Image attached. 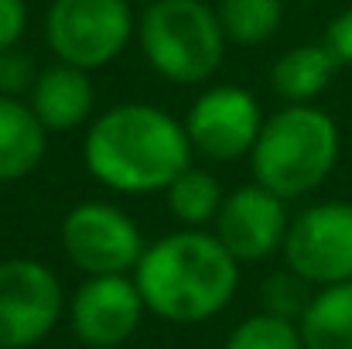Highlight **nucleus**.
I'll list each match as a JSON object with an SVG mask.
<instances>
[{"label": "nucleus", "instance_id": "f257e3e1", "mask_svg": "<svg viewBox=\"0 0 352 349\" xmlns=\"http://www.w3.org/2000/svg\"><path fill=\"white\" fill-rule=\"evenodd\" d=\"M192 140L185 123L151 103H120L93 120L82 158L89 175L123 195L164 192L188 165Z\"/></svg>", "mask_w": 352, "mask_h": 349}, {"label": "nucleus", "instance_id": "f03ea898", "mask_svg": "<svg viewBox=\"0 0 352 349\" xmlns=\"http://www.w3.org/2000/svg\"><path fill=\"white\" fill-rule=\"evenodd\" d=\"M133 281L151 315L171 326H199L233 302L239 264L216 233L178 230L144 246Z\"/></svg>", "mask_w": 352, "mask_h": 349}, {"label": "nucleus", "instance_id": "7ed1b4c3", "mask_svg": "<svg viewBox=\"0 0 352 349\" xmlns=\"http://www.w3.org/2000/svg\"><path fill=\"white\" fill-rule=\"evenodd\" d=\"M339 147V127L325 110L311 103H287L260 127L250 151L253 178L284 202L301 199L332 175Z\"/></svg>", "mask_w": 352, "mask_h": 349}, {"label": "nucleus", "instance_id": "20e7f679", "mask_svg": "<svg viewBox=\"0 0 352 349\" xmlns=\"http://www.w3.org/2000/svg\"><path fill=\"white\" fill-rule=\"evenodd\" d=\"M140 52L157 76L178 86L206 83L226 55V31L206 0H151L140 14Z\"/></svg>", "mask_w": 352, "mask_h": 349}, {"label": "nucleus", "instance_id": "39448f33", "mask_svg": "<svg viewBox=\"0 0 352 349\" xmlns=\"http://www.w3.org/2000/svg\"><path fill=\"white\" fill-rule=\"evenodd\" d=\"M133 28L130 0H52L45 14V41L52 55L86 72L120 59Z\"/></svg>", "mask_w": 352, "mask_h": 349}, {"label": "nucleus", "instance_id": "423d86ee", "mask_svg": "<svg viewBox=\"0 0 352 349\" xmlns=\"http://www.w3.org/2000/svg\"><path fill=\"white\" fill-rule=\"evenodd\" d=\"M65 312L58 274L31 257L0 260V349H31Z\"/></svg>", "mask_w": 352, "mask_h": 349}, {"label": "nucleus", "instance_id": "0eeeda50", "mask_svg": "<svg viewBox=\"0 0 352 349\" xmlns=\"http://www.w3.org/2000/svg\"><path fill=\"white\" fill-rule=\"evenodd\" d=\"M62 250L89 277L133 274L144 257V236L137 223L113 202H79L62 220Z\"/></svg>", "mask_w": 352, "mask_h": 349}, {"label": "nucleus", "instance_id": "6e6552de", "mask_svg": "<svg viewBox=\"0 0 352 349\" xmlns=\"http://www.w3.org/2000/svg\"><path fill=\"white\" fill-rule=\"evenodd\" d=\"M284 264L311 288L352 281V202L308 206L284 236Z\"/></svg>", "mask_w": 352, "mask_h": 349}, {"label": "nucleus", "instance_id": "1a4fd4ad", "mask_svg": "<svg viewBox=\"0 0 352 349\" xmlns=\"http://www.w3.org/2000/svg\"><path fill=\"white\" fill-rule=\"evenodd\" d=\"M72 336L89 349H117L133 339L147 305L137 291V281L126 274L86 277L65 305Z\"/></svg>", "mask_w": 352, "mask_h": 349}, {"label": "nucleus", "instance_id": "9d476101", "mask_svg": "<svg viewBox=\"0 0 352 349\" xmlns=\"http://www.w3.org/2000/svg\"><path fill=\"white\" fill-rule=\"evenodd\" d=\"M263 116L250 89L212 86L206 89L185 116V134L192 151L206 161H239L253 151Z\"/></svg>", "mask_w": 352, "mask_h": 349}, {"label": "nucleus", "instance_id": "9b49d317", "mask_svg": "<svg viewBox=\"0 0 352 349\" xmlns=\"http://www.w3.org/2000/svg\"><path fill=\"white\" fill-rule=\"evenodd\" d=\"M287 209L284 199L267 192L263 185H239L223 199V209L212 223L216 240L236 257V264H260L284 250L287 236Z\"/></svg>", "mask_w": 352, "mask_h": 349}, {"label": "nucleus", "instance_id": "f8f14e48", "mask_svg": "<svg viewBox=\"0 0 352 349\" xmlns=\"http://www.w3.org/2000/svg\"><path fill=\"white\" fill-rule=\"evenodd\" d=\"M93 103H96V93H93L89 72L55 62L34 76L28 107L34 110L45 130H76L89 120Z\"/></svg>", "mask_w": 352, "mask_h": 349}, {"label": "nucleus", "instance_id": "ddd939ff", "mask_svg": "<svg viewBox=\"0 0 352 349\" xmlns=\"http://www.w3.org/2000/svg\"><path fill=\"white\" fill-rule=\"evenodd\" d=\"M48 147V130L28 103L0 96V182L28 178Z\"/></svg>", "mask_w": 352, "mask_h": 349}, {"label": "nucleus", "instance_id": "4468645a", "mask_svg": "<svg viewBox=\"0 0 352 349\" xmlns=\"http://www.w3.org/2000/svg\"><path fill=\"white\" fill-rule=\"evenodd\" d=\"M339 62L325 45H298L284 52L270 69V89L284 103H311L322 96L336 76Z\"/></svg>", "mask_w": 352, "mask_h": 349}, {"label": "nucleus", "instance_id": "2eb2a0df", "mask_svg": "<svg viewBox=\"0 0 352 349\" xmlns=\"http://www.w3.org/2000/svg\"><path fill=\"white\" fill-rule=\"evenodd\" d=\"M298 329L305 349H352V281L318 288Z\"/></svg>", "mask_w": 352, "mask_h": 349}, {"label": "nucleus", "instance_id": "dca6fc26", "mask_svg": "<svg viewBox=\"0 0 352 349\" xmlns=\"http://www.w3.org/2000/svg\"><path fill=\"white\" fill-rule=\"evenodd\" d=\"M168 209L171 216L185 226V230H202L209 223H216L219 209H223V185L212 171L188 165L168 189Z\"/></svg>", "mask_w": 352, "mask_h": 349}, {"label": "nucleus", "instance_id": "f3484780", "mask_svg": "<svg viewBox=\"0 0 352 349\" xmlns=\"http://www.w3.org/2000/svg\"><path fill=\"white\" fill-rule=\"evenodd\" d=\"M219 24L236 45H263L277 34L284 17V0H223Z\"/></svg>", "mask_w": 352, "mask_h": 349}, {"label": "nucleus", "instance_id": "a211bd4d", "mask_svg": "<svg viewBox=\"0 0 352 349\" xmlns=\"http://www.w3.org/2000/svg\"><path fill=\"white\" fill-rule=\"evenodd\" d=\"M223 349H305V343H301L298 322L270 315V312H256L226 336Z\"/></svg>", "mask_w": 352, "mask_h": 349}, {"label": "nucleus", "instance_id": "6ab92c4d", "mask_svg": "<svg viewBox=\"0 0 352 349\" xmlns=\"http://www.w3.org/2000/svg\"><path fill=\"white\" fill-rule=\"evenodd\" d=\"M260 302H263V312L298 322V319L305 315L308 302H311V284H308L305 277H298L291 267H284V271L263 277V284H260Z\"/></svg>", "mask_w": 352, "mask_h": 349}, {"label": "nucleus", "instance_id": "aec40b11", "mask_svg": "<svg viewBox=\"0 0 352 349\" xmlns=\"http://www.w3.org/2000/svg\"><path fill=\"white\" fill-rule=\"evenodd\" d=\"M34 65L24 52L17 48H7L0 52V96H21V93H31L34 86Z\"/></svg>", "mask_w": 352, "mask_h": 349}, {"label": "nucleus", "instance_id": "412c9836", "mask_svg": "<svg viewBox=\"0 0 352 349\" xmlns=\"http://www.w3.org/2000/svg\"><path fill=\"white\" fill-rule=\"evenodd\" d=\"M28 28V3L24 0H0V52L17 48Z\"/></svg>", "mask_w": 352, "mask_h": 349}, {"label": "nucleus", "instance_id": "4be33fe9", "mask_svg": "<svg viewBox=\"0 0 352 349\" xmlns=\"http://www.w3.org/2000/svg\"><path fill=\"white\" fill-rule=\"evenodd\" d=\"M322 45L332 52V59H336L339 65H352V7L342 10V14L329 24Z\"/></svg>", "mask_w": 352, "mask_h": 349}, {"label": "nucleus", "instance_id": "5701e85b", "mask_svg": "<svg viewBox=\"0 0 352 349\" xmlns=\"http://www.w3.org/2000/svg\"><path fill=\"white\" fill-rule=\"evenodd\" d=\"M130 3H151V0H130Z\"/></svg>", "mask_w": 352, "mask_h": 349}, {"label": "nucleus", "instance_id": "b1692460", "mask_svg": "<svg viewBox=\"0 0 352 349\" xmlns=\"http://www.w3.org/2000/svg\"><path fill=\"white\" fill-rule=\"evenodd\" d=\"M308 3H315V0H308Z\"/></svg>", "mask_w": 352, "mask_h": 349}]
</instances>
